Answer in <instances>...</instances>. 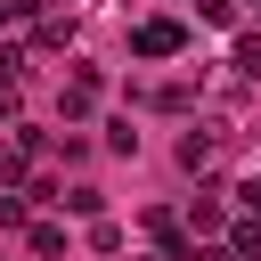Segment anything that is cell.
Instances as JSON below:
<instances>
[{
  "instance_id": "obj_1",
  "label": "cell",
  "mask_w": 261,
  "mask_h": 261,
  "mask_svg": "<svg viewBox=\"0 0 261 261\" xmlns=\"http://www.w3.org/2000/svg\"><path fill=\"white\" fill-rule=\"evenodd\" d=\"M130 49H139V57H179V49H188V24L147 16V24H130Z\"/></svg>"
},
{
  "instance_id": "obj_2",
  "label": "cell",
  "mask_w": 261,
  "mask_h": 261,
  "mask_svg": "<svg viewBox=\"0 0 261 261\" xmlns=\"http://www.w3.org/2000/svg\"><path fill=\"white\" fill-rule=\"evenodd\" d=\"M98 106V65H73V82H65V114H90Z\"/></svg>"
},
{
  "instance_id": "obj_3",
  "label": "cell",
  "mask_w": 261,
  "mask_h": 261,
  "mask_svg": "<svg viewBox=\"0 0 261 261\" xmlns=\"http://www.w3.org/2000/svg\"><path fill=\"white\" fill-rule=\"evenodd\" d=\"M179 163L204 171V163H212V130H188V139H179Z\"/></svg>"
},
{
  "instance_id": "obj_4",
  "label": "cell",
  "mask_w": 261,
  "mask_h": 261,
  "mask_svg": "<svg viewBox=\"0 0 261 261\" xmlns=\"http://www.w3.org/2000/svg\"><path fill=\"white\" fill-rule=\"evenodd\" d=\"M228 245H237V261H261V212H253V220H237V237H228Z\"/></svg>"
},
{
  "instance_id": "obj_5",
  "label": "cell",
  "mask_w": 261,
  "mask_h": 261,
  "mask_svg": "<svg viewBox=\"0 0 261 261\" xmlns=\"http://www.w3.org/2000/svg\"><path fill=\"white\" fill-rule=\"evenodd\" d=\"M188 220H196V237H212V228H220V196H196V204H188Z\"/></svg>"
},
{
  "instance_id": "obj_6",
  "label": "cell",
  "mask_w": 261,
  "mask_h": 261,
  "mask_svg": "<svg viewBox=\"0 0 261 261\" xmlns=\"http://www.w3.org/2000/svg\"><path fill=\"white\" fill-rule=\"evenodd\" d=\"M33 253H41V261H57V253H65V228H49V220H41V228H33Z\"/></svg>"
},
{
  "instance_id": "obj_7",
  "label": "cell",
  "mask_w": 261,
  "mask_h": 261,
  "mask_svg": "<svg viewBox=\"0 0 261 261\" xmlns=\"http://www.w3.org/2000/svg\"><path fill=\"white\" fill-rule=\"evenodd\" d=\"M237 73H245V82H261V41H237Z\"/></svg>"
},
{
  "instance_id": "obj_8",
  "label": "cell",
  "mask_w": 261,
  "mask_h": 261,
  "mask_svg": "<svg viewBox=\"0 0 261 261\" xmlns=\"http://www.w3.org/2000/svg\"><path fill=\"white\" fill-rule=\"evenodd\" d=\"M196 16H204V24H228V16H237V0H196Z\"/></svg>"
},
{
  "instance_id": "obj_9",
  "label": "cell",
  "mask_w": 261,
  "mask_h": 261,
  "mask_svg": "<svg viewBox=\"0 0 261 261\" xmlns=\"http://www.w3.org/2000/svg\"><path fill=\"white\" fill-rule=\"evenodd\" d=\"M16 98H24V90H16V73H0V114H16Z\"/></svg>"
}]
</instances>
